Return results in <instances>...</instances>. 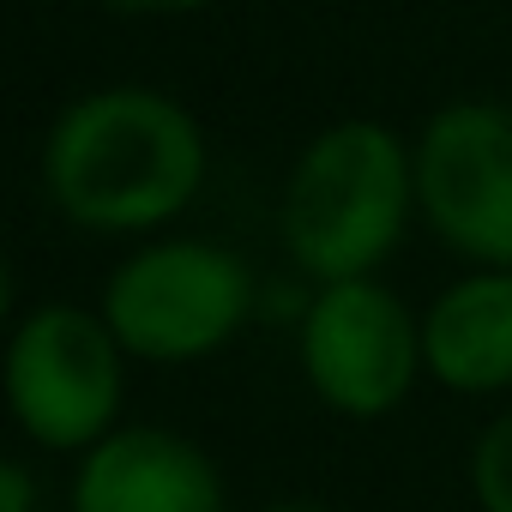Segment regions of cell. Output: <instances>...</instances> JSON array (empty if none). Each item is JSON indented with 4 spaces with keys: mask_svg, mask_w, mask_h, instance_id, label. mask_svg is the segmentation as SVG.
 <instances>
[{
    "mask_svg": "<svg viewBox=\"0 0 512 512\" xmlns=\"http://www.w3.org/2000/svg\"><path fill=\"white\" fill-rule=\"evenodd\" d=\"M416 205V157L380 121L326 127L290 169L284 247L314 284L374 278Z\"/></svg>",
    "mask_w": 512,
    "mask_h": 512,
    "instance_id": "7a4b0ae2",
    "label": "cell"
},
{
    "mask_svg": "<svg viewBox=\"0 0 512 512\" xmlns=\"http://www.w3.org/2000/svg\"><path fill=\"white\" fill-rule=\"evenodd\" d=\"M422 368L446 392L512 386V272H470L422 314Z\"/></svg>",
    "mask_w": 512,
    "mask_h": 512,
    "instance_id": "ba28073f",
    "label": "cell"
},
{
    "mask_svg": "<svg viewBox=\"0 0 512 512\" xmlns=\"http://www.w3.org/2000/svg\"><path fill=\"white\" fill-rule=\"evenodd\" d=\"M253 308V278L217 241H157L103 290V320L139 362H199L223 350Z\"/></svg>",
    "mask_w": 512,
    "mask_h": 512,
    "instance_id": "277c9868",
    "label": "cell"
},
{
    "mask_svg": "<svg viewBox=\"0 0 512 512\" xmlns=\"http://www.w3.org/2000/svg\"><path fill=\"white\" fill-rule=\"evenodd\" d=\"M260 512H332V506H320V500H278V506H260Z\"/></svg>",
    "mask_w": 512,
    "mask_h": 512,
    "instance_id": "8fae6325",
    "label": "cell"
},
{
    "mask_svg": "<svg viewBox=\"0 0 512 512\" xmlns=\"http://www.w3.org/2000/svg\"><path fill=\"white\" fill-rule=\"evenodd\" d=\"M73 512H229L217 464L175 428H115L79 458Z\"/></svg>",
    "mask_w": 512,
    "mask_h": 512,
    "instance_id": "52a82bcc",
    "label": "cell"
},
{
    "mask_svg": "<svg viewBox=\"0 0 512 512\" xmlns=\"http://www.w3.org/2000/svg\"><path fill=\"white\" fill-rule=\"evenodd\" d=\"M205 181V133L199 121L139 85L91 91L49 127L43 187L67 223L97 235L157 229L193 205Z\"/></svg>",
    "mask_w": 512,
    "mask_h": 512,
    "instance_id": "6da1fadb",
    "label": "cell"
},
{
    "mask_svg": "<svg viewBox=\"0 0 512 512\" xmlns=\"http://www.w3.org/2000/svg\"><path fill=\"white\" fill-rule=\"evenodd\" d=\"M0 512H31V482H25L19 464L0 470Z\"/></svg>",
    "mask_w": 512,
    "mask_h": 512,
    "instance_id": "30bf717a",
    "label": "cell"
},
{
    "mask_svg": "<svg viewBox=\"0 0 512 512\" xmlns=\"http://www.w3.org/2000/svg\"><path fill=\"white\" fill-rule=\"evenodd\" d=\"M302 374L350 422L398 410L422 374V320L374 278L320 284L302 314Z\"/></svg>",
    "mask_w": 512,
    "mask_h": 512,
    "instance_id": "8992f818",
    "label": "cell"
},
{
    "mask_svg": "<svg viewBox=\"0 0 512 512\" xmlns=\"http://www.w3.org/2000/svg\"><path fill=\"white\" fill-rule=\"evenodd\" d=\"M410 157L428 229L476 260V272H512V109L446 103L428 115Z\"/></svg>",
    "mask_w": 512,
    "mask_h": 512,
    "instance_id": "5b68a950",
    "label": "cell"
},
{
    "mask_svg": "<svg viewBox=\"0 0 512 512\" xmlns=\"http://www.w3.org/2000/svg\"><path fill=\"white\" fill-rule=\"evenodd\" d=\"M470 494L482 512H512V410H500L470 446Z\"/></svg>",
    "mask_w": 512,
    "mask_h": 512,
    "instance_id": "9c48e42d",
    "label": "cell"
},
{
    "mask_svg": "<svg viewBox=\"0 0 512 512\" xmlns=\"http://www.w3.org/2000/svg\"><path fill=\"white\" fill-rule=\"evenodd\" d=\"M121 338L79 302H43L13 326L7 404L25 440L43 452H91L115 434L121 410Z\"/></svg>",
    "mask_w": 512,
    "mask_h": 512,
    "instance_id": "3957f363",
    "label": "cell"
}]
</instances>
